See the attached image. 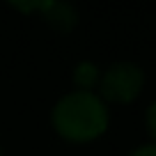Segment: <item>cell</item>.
I'll use <instances>...</instances> for the list:
<instances>
[{"instance_id": "1", "label": "cell", "mask_w": 156, "mask_h": 156, "mask_svg": "<svg viewBox=\"0 0 156 156\" xmlns=\"http://www.w3.org/2000/svg\"><path fill=\"white\" fill-rule=\"evenodd\" d=\"M108 106L97 92L73 90L55 101L51 110V124L55 133L69 142H92L108 129Z\"/></svg>"}, {"instance_id": "2", "label": "cell", "mask_w": 156, "mask_h": 156, "mask_svg": "<svg viewBox=\"0 0 156 156\" xmlns=\"http://www.w3.org/2000/svg\"><path fill=\"white\" fill-rule=\"evenodd\" d=\"M145 87V71L136 62H112L99 78V97L103 103H131Z\"/></svg>"}, {"instance_id": "3", "label": "cell", "mask_w": 156, "mask_h": 156, "mask_svg": "<svg viewBox=\"0 0 156 156\" xmlns=\"http://www.w3.org/2000/svg\"><path fill=\"white\" fill-rule=\"evenodd\" d=\"M41 16H44L46 23L55 25L58 30H64V32L73 30V25L78 23V12L69 2H48L46 0L44 9H41Z\"/></svg>"}, {"instance_id": "4", "label": "cell", "mask_w": 156, "mask_h": 156, "mask_svg": "<svg viewBox=\"0 0 156 156\" xmlns=\"http://www.w3.org/2000/svg\"><path fill=\"white\" fill-rule=\"evenodd\" d=\"M99 78H101V71L94 62H78L73 69V85L80 92H92L94 85H99Z\"/></svg>"}, {"instance_id": "5", "label": "cell", "mask_w": 156, "mask_h": 156, "mask_svg": "<svg viewBox=\"0 0 156 156\" xmlns=\"http://www.w3.org/2000/svg\"><path fill=\"white\" fill-rule=\"evenodd\" d=\"M145 124H147V131L151 136V142L156 145V101L147 108V115H145Z\"/></svg>"}, {"instance_id": "6", "label": "cell", "mask_w": 156, "mask_h": 156, "mask_svg": "<svg viewBox=\"0 0 156 156\" xmlns=\"http://www.w3.org/2000/svg\"><path fill=\"white\" fill-rule=\"evenodd\" d=\"M44 2H12V7L19 9V12H25V14H32V12H41L44 9Z\"/></svg>"}, {"instance_id": "7", "label": "cell", "mask_w": 156, "mask_h": 156, "mask_svg": "<svg viewBox=\"0 0 156 156\" xmlns=\"http://www.w3.org/2000/svg\"><path fill=\"white\" fill-rule=\"evenodd\" d=\"M129 156H156V145L154 142H147V145H140L131 151Z\"/></svg>"}, {"instance_id": "8", "label": "cell", "mask_w": 156, "mask_h": 156, "mask_svg": "<svg viewBox=\"0 0 156 156\" xmlns=\"http://www.w3.org/2000/svg\"><path fill=\"white\" fill-rule=\"evenodd\" d=\"M0 156H2V151H0Z\"/></svg>"}]
</instances>
